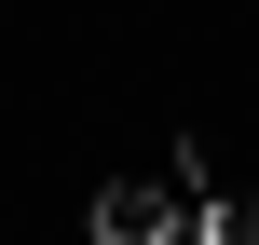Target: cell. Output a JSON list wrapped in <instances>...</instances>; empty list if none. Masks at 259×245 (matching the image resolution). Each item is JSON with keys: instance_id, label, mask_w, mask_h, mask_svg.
Listing matches in <instances>:
<instances>
[{"instance_id": "6da1fadb", "label": "cell", "mask_w": 259, "mask_h": 245, "mask_svg": "<svg viewBox=\"0 0 259 245\" xmlns=\"http://www.w3.org/2000/svg\"><path fill=\"white\" fill-rule=\"evenodd\" d=\"M82 232L96 245H164V232H191V191H178V177H109Z\"/></svg>"}, {"instance_id": "7a4b0ae2", "label": "cell", "mask_w": 259, "mask_h": 245, "mask_svg": "<svg viewBox=\"0 0 259 245\" xmlns=\"http://www.w3.org/2000/svg\"><path fill=\"white\" fill-rule=\"evenodd\" d=\"M191 245H259V191H205L191 205Z\"/></svg>"}]
</instances>
